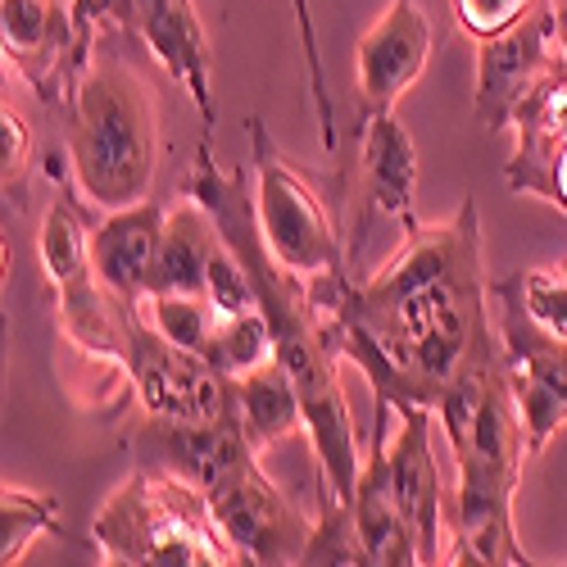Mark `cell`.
I'll return each mask as SVG.
<instances>
[{
  "instance_id": "1",
  "label": "cell",
  "mask_w": 567,
  "mask_h": 567,
  "mask_svg": "<svg viewBox=\"0 0 567 567\" xmlns=\"http://www.w3.org/2000/svg\"><path fill=\"white\" fill-rule=\"evenodd\" d=\"M322 341L350 359L372 400L436 409L454 377L499 341L482 277V218L463 200L441 223H417L368 277L309 281Z\"/></svg>"
},
{
  "instance_id": "2",
  "label": "cell",
  "mask_w": 567,
  "mask_h": 567,
  "mask_svg": "<svg viewBox=\"0 0 567 567\" xmlns=\"http://www.w3.org/2000/svg\"><path fill=\"white\" fill-rule=\"evenodd\" d=\"M182 192L196 196L209 209L227 250L246 264V272L255 281L259 313L268 318L277 363L291 372V382L300 386V400H305V432H309V445L318 458V482L350 504L368 441H359V427L350 417V400L337 377V354L322 341L309 281L287 272L272 259L264 227H259L255 192L246 186V168H223L209 151V136L200 141V155H196L192 173H186Z\"/></svg>"
},
{
  "instance_id": "3",
  "label": "cell",
  "mask_w": 567,
  "mask_h": 567,
  "mask_svg": "<svg viewBox=\"0 0 567 567\" xmlns=\"http://www.w3.org/2000/svg\"><path fill=\"white\" fill-rule=\"evenodd\" d=\"M69 168L96 209L151 200L159 118L146 82L118 60H91L69 101Z\"/></svg>"
},
{
  "instance_id": "4",
  "label": "cell",
  "mask_w": 567,
  "mask_h": 567,
  "mask_svg": "<svg viewBox=\"0 0 567 567\" xmlns=\"http://www.w3.org/2000/svg\"><path fill=\"white\" fill-rule=\"evenodd\" d=\"M101 558L114 567H227L236 563L209 495L173 472L136 463L132 477L91 523Z\"/></svg>"
},
{
  "instance_id": "5",
  "label": "cell",
  "mask_w": 567,
  "mask_h": 567,
  "mask_svg": "<svg viewBox=\"0 0 567 567\" xmlns=\"http://www.w3.org/2000/svg\"><path fill=\"white\" fill-rule=\"evenodd\" d=\"M37 259H41V277L55 291L64 350L127 363V322L136 305H123L101 281L96 264H91V223L69 182H55V196L45 205L37 231Z\"/></svg>"
},
{
  "instance_id": "6",
  "label": "cell",
  "mask_w": 567,
  "mask_h": 567,
  "mask_svg": "<svg viewBox=\"0 0 567 567\" xmlns=\"http://www.w3.org/2000/svg\"><path fill=\"white\" fill-rule=\"evenodd\" d=\"M246 132H250V159H255V209H259V227L272 259L305 281L354 277L350 250L337 236L332 218H327L322 200L313 196V186L277 155L272 136L259 118H250Z\"/></svg>"
},
{
  "instance_id": "7",
  "label": "cell",
  "mask_w": 567,
  "mask_h": 567,
  "mask_svg": "<svg viewBox=\"0 0 567 567\" xmlns=\"http://www.w3.org/2000/svg\"><path fill=\"white\" fill-rule=\"evenodd\" d=\"M417 146L395 110H359V159L350 173V272H359V255L368 246L372 227H417Z\"/></svg>"
},
{
  "instance_id": "8",
  "label": "cell",
  "mask_w": 567,
  "mask_h": 567,
  "mask_svg": "<svg viewBox=\"0 0 567 567\" xmlns=\"http://www.w3.org/2000/svg\"><path fill=\"white\" fill-rule=\"evenodd\" d=\"M495 313H499L495 332L504 350L513 404H517V417H523L532 454H540L545 441L567 427V341L540 332L527 318V309L517 305L513 281L495 287Z\"/></svg>"
},
{
  "instance_id": "9",
  "label": "cell",
  "mask_w": 567,
  "mask_h": 567,
  "mask_svg": "<svg viewBox=\"0 0 567 567\" xmlns=\"http://www.w3.org/2000/svg\"><path fill=\"white\" fill-rule=\"evenodd\" d=\"M127 368L146 417L159 422H214L236 409L231 382L200 354L173 346L132 309L127 322Z\"/></svg>"
},
{
  "instance_id": "10",
  "label": "cell",
  "mask_w": 567,
  "mask_h": 567,
  "mask_svg": "<svg viewBox=\"0 0 567 567\" xmlns=\"http://www.w3.org/2000/svg\"><path fill=\"white\" fill-rule=\"evenodd\" d=\"M205 495H209V508L218 517L223 536L236 549V563L281 567V563L305 558L313 523H305L300 508L287 499V491L264 477L255 454L236 463Z\"/></svg>"
},
{
  "instance_id": "11",
  "label": "cell",
  "mask_w": 567,
  "mask_h": 567,
  "mask_svg": "<svg viewBox=\"0 0 567 567\" xmlns=\"http://www.w3.org/2000/svg\"><path fill=\"white\" fill-rule=\"evenodd\" d=\"M0 41H6V69L37 91V101L69 110L82 73L91 69L73 0H0Z\"/></svg>"
},
{
  "instance_id": "12",
  "label": "cell",
  "mask_w": 567,
  "mask_h": 567,
  "mask_svg": "<svg viewBox=\"0 0 567 567\" xmlns=\"http://www.w3.org/2000/svg\"><path fill=\"white\" fill-rule=\"evenodd\" d=\"M563 37H558V19H554V0L536 14H527L517 28L482 41L477 55V96L472 110L486 123V132H504L532 91L558 69L563 60Z\"/></svg>"
},
{
  "instance_id": "13",
  "label": "cell",
  "mask_w": 567,
  "mask_h": 567,
  "mask_svg": "<svg viewBox=\"0 0 567 567\" xmlns=\"http://www.w3.org/2000/svg\"><path fill=\"white\" fill-rule=\"evenodd\" d=\"M400 432L386 441V467L395 499L409 517V532L417 540V563H445L450 554V495L441 486V467L432 450L436 409L413 404L400 409Z\"/></svg>"
},
{
  "instance_id": "14",
  "label": "cell",
  "mask_w": 567,
  "mask_h": 567,
  "mask_svg": "<svg viewBox=\"0 0 567 567\" xmlns=\"http://www.w3.org/2000/svg\"><path fill=\"white\" fill-rule=\"evenodd\" d=\"M513 159L504 168L508 192L549 200L567 214V55L513 114Z\"/></svg>"
},
{
  "instance_id": "15",
  "label": "cell",
  "mask_w": 567,
  "mask_h": 567,
  "mask_svg": "<svg viewBox=\"0 0 567 567\" xmlns=\"http://www.w3.org/2000/svg\"><path fill=\"white\" fill-rule=\"evenodd\" d=\"M517 477L486 467H458L450 491V554L445 563H482V567H517L532 563L513 532Z\"/></svg>"
},
{
  "instance_id": "16",
  "label": "cell",
  "mask_w": 567,
  "mask_h": 567,
  "mask_svg": "<svg viewBox=\"0 0 567 567\" xmlns=\"http://www.w3.org/2000/svg\"><path fill=\"white\" fill-rule=\"evenodd\" d=\"M427 60H432V23L422 0H391L354 51L359 110H395L404 91L427 73Z\"/></svg>"
},
{
  "instance_id": "17",
  "label": "cell",
  "mask_w": 567,
  "mask_h": 567,
  "mask_svg": "<svg viewBox=\"0 0 567 567\" xmlns=\"http://www.w3.org/2000/svg\"><path fill=\"white\" fill-rule=\"evenodd\" d=\"M132 32L151 45V55L164 64V73L192 96L205 136H214L218 123V96H214V45L196 14V0H127Z\"/></svg>"
},
{
  "instance_id": "18",
  "label": "cell",
  "mask_w": 567,
  "mask_h": 567,
  "mask_svg": "<svg viewBox=\"0 0 567 567\" xmlns=\"http://www.w3.org/2000/svg\"><path fill=\"white\" fill-rule=\"evenodd\" d=\"M132 445H136V463L173 472V477L192 482L200 491L223 482L241 458L259 454L250 445L246 422L236 409L214 417V422H159V417H151L146 427L132 436Z\"/></svg>"
},
{
  "instance_id": "19",
  "label": "cell",
  "mask_w": 567,
  "mask_h": 567,
  "mask_svg": "<svg viewBox=\"0 0 567 567\" xmlns=\"http://www.w3.org/2000/svg\"><path fill=\"white\" fill-rule=\"evenodd\" d=\"M391 417L395 409L372 400V436L363 445V467L354 482V527L368 554V567H404L417 563V540L409 532V517L395 499L391 467H386V441H391Z\"/></svg>"
},
{
  "instance_id": "20",
  "label": "cell",
  "mask_w": 567,
  "mask_h": 567,
  "mask_svg": "<svg viewBox=\"0 0 567 567\" xmlns=\"http://www.w3.org/2000/svg\"><path fill=\"white\" fill-rule=\"evenodd\" d=\"M164 218L168 209H159L155 200H141L127 209H105V218L91 223V264H96L101 281L123 305H141L151 296Z\"/></svg>"
},
{
  "instance_id": "21",
  "label": "cell",
  "mask_w": 567,
  "mask_h": 567,
  "mask_svg": "<svg viewBox=\"0 0 567 567\" xmlns=\"http://www.w3.org/2000/svg\"><path fill=\"white\" fill-rule=\"evenodd\" d=\"M223 246L218 223L209 218V209L186 196L168 209L164 218V241H159V259H155V277H151V296L155 291H182V296H209V264L214 250Z\"/></svg>"
},
{
  "instance_id": "22",
  "label": "cell",
  "mask_w": 567,
  "mask_h": 567,
  "mask_svg": "<svg viewBox=\"0 0 567 567\" xmlns=\"http://www.w3.org/2000/svg\"><path fill=\"white\" fill-rule=\"evenodd\" d=\"M236 413L246 422V436L255 450H272L281 441H291L305 427V400L300 386L291 382V372L277 359L259 363L255 372H241L231 382Z\"/></svg>"
},
{
  "instance_id": "23",
  "label": "cell",
  "mask_w": 567,
  "mask_h": 567,
  "mask_svg": "<svg viewBox=\"0 0 567 567\" xmlns=\"http://www.w3.org/2000/svg\"><path fill=\"white\" fill-rule=\"evenodd\" d=\"M141 318H146L159 337H168L173 346L192 350L200 359L214 354V341L223 332V309L209 300V296H182V291H155L136 305Z\"/></svg>"
},
{
  "instance_id": "24",
  "label": "cell",
  "mask_w": 567,
  "mask_h": 567,
  "mask_svg": "<svg viewBox=\"0 0 567 567\" xmlns=\"http://www.w3.org/2000/svg\"><path fill=\"white\" fill-rule=\"evenodd\" d=\"M64 536L60 527V504L55 495H37L28 486H6L0 495V563L14 567L28 558L37 536Z\"/></svg>"
},
{
  "instance_id": "25",
  "label": "cell",
  "mask_w": 567,
  "mask_h": 567,
  "mask_svg": "<svg viewBox=\"0 0 567 567\" xmlns=\"http://www.w3.org/2000/svg\"><path fill=\"white\" fill-rule=\"evenodd\" d=\"M300 563H363L368 567V554H363V540H359V527H354V508L318 482V523L309 532V545H305V558Z\"/></svg>"
},
{
  "instance_id": "26",
  "label": "cell",
  "mask_w": 567,
  "mask_h": 567,
  "mask_svg": "<svg viewBox=\"0 0 567 567\" xmlns=\"http://www.w3.org/2000/svg\"><path fill=\"white\" fill-rule=\"evenodd\" d=\"M277 359L272 350V332H268V318L259 309H246V313H227L223 318V332L214 341V354L209 363L227 377V382H236L241 372H255L259 363Z\"/></svg>"
},
{
  "instance_id": "27",
  "label": "cell",
  "mask_w": 567,
  "mask_h": 567,
  "mask_svg": "<svg viewBox=\"0 0 567 567\" xmlns=\"http://www.w3.org/2000/svg\"><path fill=\"white\" fill-rule=\"evenodd\" d=\"M517 305L527 309V318L540 327V332L567 341V259L558 264H540L523 277H513Z\"/></svg>"
},
{
  "instance_id": "28",
  "label": "cell",
  "mask_w": 567,
  "mask_h": 567,
  "mask_svg": "<svg viewBox=\"0 0 567 567\" xmlns=\"http://www.w3.org/2000/svg\"><path fill=\"white\" fill-rule=\"evenodd\" d=\"M296 10V28H300V45H305V69H309V96H313V114H318V141L327 155H337L341 132H337V105H332V86H327V69H322V41L313 28V6L309 0H291Z\"/></svg>"
},
{
  "instance_id": "29",
  "label": "cell",
  "mask_w": 567,
  "mask_h": 567,
  "mask_svg": "<svg viewBox=\"0 0 567 567\" xmlns=\"http://www.w3.org/2000/svg\"><path fill=\"white\" fill-rule=\"evenodd\" d=\"M454 6V23L467 41H491L508 28H517L527 14H536L545 0H450Z\"/></svg>"
},
{
  "instance_id": "30",
  "label": "cell",
  "mask_w": 567,
  "mask_h": 567,
  "mask_svg": "<svg viewBox=\"0 0 567 567\" xmlns=\"http://www.w3.org/2000/svg\"><path fill=\"white\" fill-rule=\"evenodd\" d=\"M0 155H6L0 177H6V196H10V192H19V186H23V173L32 164V127H28V118L10 101L0 105Z\"/></svg>"
},
{
  "instance_id": "31",
  "label": "cell",
  "mask_w": 567,
  "mask_h": 567,
  "mask_svg": "<svg viewBox=\"0 0 567 567\" xmlns=\"http://www.w3.org/2000/svg\"><path fill=\"white\" fill-rule=\"evenodd\" d=\"M554 19H558V37H563V51H567V0H554Z\"/></svg>"
}]
</instances>
